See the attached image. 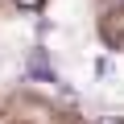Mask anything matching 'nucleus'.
<instances>
[{
	"label": "nucleus",
	"mask_w": 124,
	"mask_h": 124,
	"mask_svg": "<svg viewBox=\"0 0 124 124\" xmlns=\"http://www.w3.org/2000/svg\"><path fill=\"white\" fill-rule=\"evenodd\" d=\"M29 75H33V79H41V83H58V75H54V66L46 62V54H41V50L29 58Z\"/></svg>",
	"instance_id": "1"
},
{
	"label": "nucleus",
	"mask_w": 124,
	"mask_h": 124,
	"mask_svg": "<svg viewBox=\"0 0 124 124\" xmlns=\"http://www.w3.org/2000/svg\"><path fill=\"white\" fill-rule=\"evenodd\" d=\"M112 70H116V62H112V58H103V54H99V58H95V75H99V79H108V75H112Z\"/></svg>",
	"instance_id": "2"
},
{
	"label": "nucleus",
	"mask_w": 124,
	"mask_h": 124,
	"mask_svg": "<svg viewBox=\"0 0 124 124\" xmlns=\"http://www.w3.org/2000/svg\"><path fill=\"white\" fill-rule=\"evenodd\" d=\"M46 0H17V8H25V13H33V8H41Z\"/></svg>",
	"instance_id": "3"
},
{
	"label": "nucleus",
	"mask_w": 124,
	"mask_h": 124,
	"mask_svg": "<svg viewBox=\"0 0 124 124\" xmlns=\"http://www.w3.org/2000/svg\"><path fill=\"white\" fill-rule=\"evenodd\" d=\"M95 124H124L120 116H103V120H95Z\"/></svg>",
	"instance_id": "4"
}]
</instances>
